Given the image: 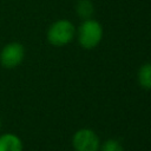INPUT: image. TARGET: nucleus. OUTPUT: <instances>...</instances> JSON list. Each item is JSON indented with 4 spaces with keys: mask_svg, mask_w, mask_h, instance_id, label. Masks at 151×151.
<instances>
[{
    "mask_svg": "<svg viewBox=\"0 0 151 151\" xmlns=\"http://www.w3.org/2000/svg\"><path fill=\"white\" fill-rule=\"evenodd\" d=\"M76 11L83 20L91 19L94 13V6L91 0H79L76 5Z\"/></svg>",
    "mask_w": 151,
    "mask_h": 151,
    "instance_id": "nucleus-7",
    "label": "nucleus"
},
{
    "mask_svg": "<svg viewBox=\"0 0 151 151\" xmlns=\"http://www.w3.org/2000/svg\"><path fill=\"white\" fill-rule=\"evenodd\" d=\"M72 146L74 151H99L100 140L93 130L84 127L73 134Z\"/></svg>",
    "mask_w": 151,
    "mask_h": 151,
    "instance_id": "nucleus-3",
    "label": "nucleus"
},
{
    "mask_svg": "<svg viewBox=\"0 0 151 151\" xmlns=\"http://www.w3.org/2000/svg\"><path fill=\"white\" fill-rule=\"evenodd\" d=\"M0 129H1V120H0Z\"/></svg>",
    "mask_w": 151,
    "mask_h": 151,
    "instance_id": "nucleus-9",
    "label": "nucleus"
},
{
    "mask_svg": "<svg viewBox=\"0 0 151 151\" xmlns=\"http://www.w3.org/2000/svg\"><path fill=\"white\" fill-rule=\"evenodd\" d=\"M76 37V27L67 19L54 21L47 31V40L51 45L61 47L68 45Z\"/></svg>",
    "mask_w": 151,
    "mask_h": 151,
    "instance_id": "nucleus-2",
    "label": "nucleus"
},
{
    "mask_svg": "<svg viewBox=\"0 0 151 151\" xmlns=\"http://www.w3.org/2000/svg\"><path fill=\"white\" fill-rule=\"evenodd\" d=\"M137 80L144 90H151V63L143 64L137 73Z\"/></svg>",
    "mask_w": 151,
    "mask_h": 151,
    "instance_id": "nucleus-6",
    "label": "nucleus"
},
{
    "mask_svg": "<svg viewBox=\"0 0 151 151\" xmlns=\"http://www.w3.org/2000/svg\"><path fill=\"white\" fill-rule=\"evenodd\" d=\"M25 57V48L20 42H9L0 52V61L4 67L13 68L21 64Z\"/></svg>",
    "mask_w": 151,
    "mask_h": 151,
    "instance_id": "nucleus-4",
    "label": "nucleus"
},
{
    "mask_svg": "<svg viewBox=\"0 0 151 151\" xmlns=\"http://www.w3.org/2000/svg\"><path fill=\"white\" fill-rule=\"evenodd\" d=\"M22 142L14 133H5L0 136V151H22Z\"/></svg>",
    "mask_w": 151,
    "mask_h": 151,
    "instance_id": "nucleus-5",
    "label": "nucleus"
},
{
    "mask_svg": "<svg viewBox=\"0 0 151 151\" xmlns=\"http://www.w3.org/2000/svg\"><path fill=\"white\" fill-rule=\"evenodd\" d=\"M99 151H124V147L117 139L110 138L105 140L103 144H100Z\"/></svg>",
    "mask_w": 151,
    "mask_h": 151,
    "instance_id": "nucleus-8",
    "label": "nucleus"
},
{
    "mask_svg": "<svg viewBox=\"0 0 151 151\" xmlns=\"http://www.w3.org/2000/svg\"><path fill=\"white\" fill-rule=\"evenodd\" d=\"M76 34L78 42L83 48L92 50L97 47L103 39V27L99 21L91 18L87 20H83Z\"/></svg>",
    "mask_w": 151,
    "mask_h": 151,
    "instance_id": "nucleus-1",
    "label": "nucleus"
}]
</instances>
